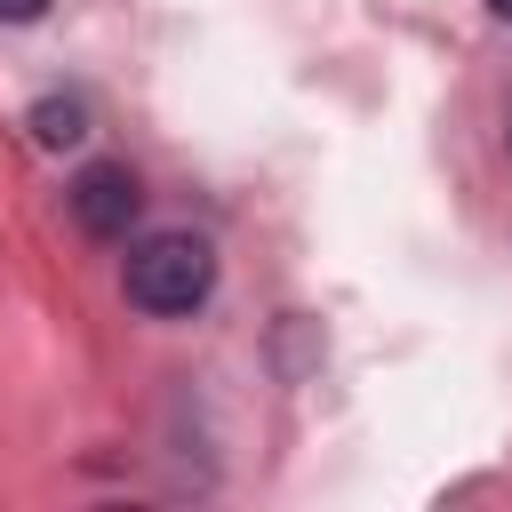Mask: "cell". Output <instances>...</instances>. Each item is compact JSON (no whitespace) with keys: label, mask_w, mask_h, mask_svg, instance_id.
Masks as SVG:
<instances>
[{"label":"cell","mask_w":512,"mask_h":512,"mask_svg":"<svg viewBox=\"0 0 512 512\" xmlns=\"http://www.w3.org/2000/svg\"><path fill=\"white\" fill-rule=\"evenodd\" d=\"M120 288H128V304H136V312H160V320L200 312V304H208V288H216V248H208L200 232H152V240H136V248H128Z\"/></svg>","instance_id":"obj_1"},{"label":"cell","mask_w":512,"mask_h":512,"mask_svg":"<svg viewBox=\"0 0 512 512\" xmlns=\"http://www.w3.org/2000/svg\"><path fill=\"white\" fill-rule=\"evenodd\" d=\"M64 200H72V224H80L88 240H128V224H136V208H144V192H136V176H128L120 160L80 168Z\"/></svg>","instance_id":"obj_2"},{"label":"cell","mask_w":512,"mask_h":512,"mask_svg":"<svg viewBox=\"0 0 512 512\" xmlns=\"http://www.w3.org/2000/svg\"><path fill=\"white\" fill-rule=\"evenodd\" d=\"M80 136H88V104H80V96H48V104H32V144L64 152V144H80Z\"/></svg>","instance_id":"obj_3"},{"label":"cell","mask_w":512,"mask_h":512,"mask_svg":"<svg viewBox=\"0 0 512 512\" xmlns=\"http://www.w3.org/2000/svg\"><path fill=\"white\" fill-rule=\"evenodd\" d=\"M32 16H48V0H0V24H32Z\"/></svg>","instance_id":"obj_4"},{"label":"cell","mask_w":512,"mask_h":512,"mask_svg":"<svg viewBox=\"0 0 512 512\" xmlns=\"http://www.w3.org/2000/svg\"><path fill=\"white\" fill-rule=\"evenodd\" d=\"M488 8H496V16H504V24H512V0H488Z\"/></svg>","instance_id":"obj_5"}]
</instances>
